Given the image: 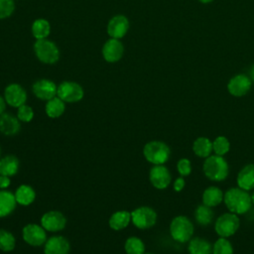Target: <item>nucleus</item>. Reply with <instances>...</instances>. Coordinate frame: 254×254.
<instances>
[{"label": "nucleus", "mask_w": 254, "mask_h": 254, "mask_svg": "<svg viewBox=\"0 0 254 254\" xmlns=\"http://www.w3.org/2000/svg\"><path fill=\"white\" fill-rule=\"evenodd\" d=\"M223 201L227 209L235 214H244L252 206L251 195L240 188L229 189L223 196Z\"/></svg>", "instance_id": "nucleus-1"}, {"label": "nucleus", "mask_w": 254, "mask_h": 254, "mask_svg": "<svg viewBox=\"0 0 254 254\" xmlns=\"http://www.w3.org/2000/svg\"><path fill=\"white\" fill-rule=\"evenodd\" d=\"M202 170L205 177L214 182L224 181L229 174L228 163L222 156L217 155H210L205 158Z\"/></svg>", "instance_id": "nucleus-2"}, {"label": "nucleus", "mask_w": 254, "mask_h": 254, "mask_svg": "<svg viewBox=\"0 0 254 254\" xmlns=\"http://www.w3.org/2000/svg\"><path fill=\"white\" fill-rule=\"evenodd\" d=\"M143 155L153 165H164L170 159L171 150L162 141H150L144 146Z\"/></svg>", "instance_id": "nucleus-3"}, {"label": "nucleus", "mask_w": 254, "mask_h": 254, "mask_svg": "<svg viewBox=\"0 0 254 254\" xmlns=\"http://www.w3.org/2000/svg\"><path fill=\"white\" fill-rule=\"evenodd\" d=\"M193 230L192 222L185 215L174 217L170 223L171 236L180 243L189 242L193 234Z\"/></svg>", "instance_id": "nucleus-4"}, {"label": "nucleus", "mask_w": 254, "mask_h": 254, "mask_svg": "<svg viewBox=\"0 0 254 254\" xmlns=\"http://www.w3.org/2000/svg\"><path fill=\"white\" fill-rule=\"evenodd\" d=\"M34 52L38 60L44 64H54L60 59V50L57 45L48 40H36L34 44Z\"/></svg>", "instance_id": "nucleus-5"}, {"label": "nucleus", "mask_w": 254, "mask_h": 254, "mask_svg": "<svg viewBox=\"0 0 254 254\" xmlns=\"http://www.w3.org/2000/svg\"><path fill=\"white\" fill-rule=\"evenodd\" d=\"M240 225V220L237 214L226 212L221 214L215 221L214 229L219 237H229L235 234Z\"/></svg>", "instance_id": "nucleus-6"}, {"label": "nucleus", "mask_w": 254, "mask_h": 254, "mask_svg": "<svg viewBox=\"0 0 254 254\" xmlns=\"http://www.w3.org/2000/svg\"><path fill=\"white\" fill-rule=\"evenodd\" d=\"M131 222L139 229H148L157 222V212L150 206H140L131 212Z\"/></svg>", "instance_id": "nucleus-7"}, {"label": "nucleus", "mask_w": 254, "mask_h": 254, "mask_svg": "<svg viewBox=\"0 0 254 254\" xmlns=\"http://www.w3.org/2000/svg\"><path fill=\"white\" fill-rule=\"evenodd\" d=\"M84 91L80 84L74 81H63L58 86L57 96L67 103L78 102L83 98Z\"/></svg>", "instance_id": "nucleus-8"}, {"label": "nucleus", "mask_w": 254, "mask_h": 254, "mask_svg": "<svg viewBox=\"0 0 254 254\" xmlns=\"http://www.w3.org/2000/svg\"><path fill=\"white\" fill-rule=\"evenodd\" d=\"M22 236L24 241L35 247L42 246L47 241V233L42 225L36 223H29L23 227Z\"/></svg>", "instance_id": "nucleus-9"}, {"label": "nucleus", "mask_w": 254, "mask_h": 254, "mask_svg": "<svg viewBox=\"0 0 254 254\" xmlns=\"http://www.w3.org/2000/svg\"><path fill=\"white\" fill-rule=\"evenodd\" d=\"M66 218L58 210H49L41 217V225L46 231L59 232L65 227Z\"/></svg>", "instance_id": "nucleus-10"}, {"label": "nucleus", "mask_w": 254, "mask_h": 254, "mask_svg": "<svg viewBox=\"0 0 254 254\" xmlns=\"http://www.w3.org/2000/svg\"><path fill=\"white\" fill-rule=\"evenodd\" d=\"M149 180L155 189L165 190L171 184L172 176L169 169L164 165H154L150 170Z\"/></svg>", "instance_id": "nucleus-11"}, {"label": "nucleus", "mask_w": 254, "mask_h": 254, "mask_svg": "<svg viewBox=\"0 0 254 254\" xmlns=\"http://www.w3.org/2000/svg\"><path fill=\"white\" fill-rule=\"evenodd\" d=\"M32 91L37 98L48 101L57 96L58 86L54 81L47 78H42L33 83Z\"/></svg>", "instance_id": "nucleus-12"}, {"label": "nucleus", "mask_w": 254, "mask_h": 254, "mask_svg": "<svg viewBox=\"0 0 254 254\" xmlns=\"http://www.w3.org/2000/svg\"><path fill=\"white\" fill-rule=\"evenodd\" d=\"M4 98L7 104L18 108L26 103L27 92L20 84L10 83L4 90Z\"/></svg>", "instance_id": "nucleus-13"}, {"label": "nucleus", "mask_w": 254, "mask_h": 254, "mask_svg": "<svg viewBox=\"0 0 254 254\" xmlns=\"http://www.w3.org/2000/svg\"><path fill=\"white\" fill-rule=\"evenodd\" d=\"M124 53L123 44L118 39L110 38L102 47V56L107 63H116L122 57Z\"/></svg>", "instance_id": "nucleus-14"}, {"label": "nucleus", "mask_w": 254, "mask_h": 254, "mask_svg": "<svg viewBox=\"0 0 254 254\" xmlns=\"http://www.w3.org/2000/svg\"><path fill=\"white\" fill-rule=\"evenodd\" d=\"M129 30V21L124 15L113 16L107 24V34L113 39L123 38Z\"/></svg>", "instance_id": "nucleus-15"}, {"label": "nucleus", "mask_w": 254, "mask_h": 254, "mask_svg": "<svg viewBox=\"0 0 254 254\" xmlns=\"http://www.w3.org/2000/svg\"><path fill=\"white\" fill-rule=\"evenodd\" d=\"M69 250L68 240L61 235L52 236L44 244V254H68Z\"/></svg>", "instance_id": "nucleus-16"}, {"label": "nucleus", "mask_w": 254, "mask_h": 254, "mask_svg": "<svg viewBox=\"0 0 254 254\" xmlns=\"http://www.w3.org/2000/svg\"><path fill=\"white\" fill-rule=\"evenodd\" d=\"M251 87V80L244 74H238L232 77L228 84L227 89L229 93L233 96H243L245 95Z\"/></svg>", "instance_id": "nucleus-17"}, {"label": "nucleus", "mask_w": 254, "mask_h": 254, "mask_svg": "<svg viewBox=\"0 0 254 254\" xmlns=\"http://www.w3.org/2000/svg\"><path fill=\"white\" fill-rule=\"evenodd\" d=\"M21 129L20 120L10 113L0 115V132L6 136L16 135Z\"/></svg>", "instance_id": "nucleus-18"}, {"label": "nucleus", "mask_w": 254, "mask_h": 254, "mask_svg": "<svg viewBox=\"0 0 254 254\" xmlns=\"http://www.w3.org/2000/svg\"><path fill=\"white\" fill-rule=\"evenodd\" d=\"M237 186L244 190H250L254 189V164H248L244 166L237 176Z\"/></svg>", "instance_id": "nucleus-19"}, {"label": "nucleus", "mask_w": 254, "mask_h": 254, "mask_svg": "<svg viewBox=\"0 0 254 254\" xmlns=\"http://www.w3.org/2000/svg\"><path fill=\"white\" fill-rule=\"evenodd\" d=\"M16 205L17 201L14 193L7 190H0V218L11 214Z\"/></svg>", "instance_id": "nucleus-20"}, {"label": "nucleus", "mask_w": 254, "mask_h": 254, "mask_svg": "<svg viewBox=\"0 0 254 254\" xmlns=\"http://www.w3.org/2000/svg\"><path fill=\"white\" fill-rule=\"evenodd\" d=\"M15 198L18 204L23 206H28L34 202L36 199V191L29 185H21L17 188L15 193Z\"/></svg>", "instance_id": "nucleus-21"}, {"label": "nucleus", "mask_w": 254, "mask_h": 254, "mask_svg": "<svg viewBox=\"0 0 254 254\" xmlns=\"http://www.w3.org/2000/svg\"><path fill=\"white\" fill-rule=\"evenodd\" d=\"M20 161L14 155H6L0 159V175L13 177L18 173Z\"/></svg>", "instance_id": "nucleus-22"}, {"label": "nucleus", "mask_w": 254, "mask_h": 254, "mask_svg": "<svg viewBox=\"0 0 254 254\" xmlns=\"http://www.w3.org/2000/svg\"><path fill=\"white\" fill-rule=\"evenodd\" d=\"M130 222H131V212L127 210H118L114 212L108 220V224L110 228L115 231H119L126 228Z\"/></svg>", "instance_id": "nucleus-23"}, {"label": "nucleus", "mask_w": 254, "mask_h": 254, "mask_svg": "<svg viewBox=\"0 0 254 254\" xmlns=\"http://www.w3.org/2000/svg\"><path fill=\"white\" fill-rule=\"evenodd\" d=\"M223 196H224V193L222 192V190L219 188L210 186L203 190L202 202H203V204H205L209 207H213L222 202Z\"/></svg>", "instance_id": "nucleus-24"}, {"label": "nucleus", "mask_w": 254, "mask_h": 254, "mask_svg": "<svg viewBox=\"0 0 254 254\" xmlns=\"http://www.w3.org/2000/svg\"><path fill=\"white\" fill-rule=\"evenodd\" d=\"M188 250L190 254H211L212 245L201 237H194L189 241Z\"/></svg>", "instance_id": "nucleus-25"}, {"label": "nucleus", "mask_w": 254, "mask_h": 254, "mask_svg": "<svg viewBox=\"0 0 254 254\" xmlns=\"http://www.w3.org/2000/svg\"><path fill=\"white\" fill-rule=\"evenodd\" d=\"M65 110V102L63 101L60 97L56 96L47 101L45 106L46 114L50 118H59L61 117Z\"/></svg>", "instance_id": "nucleus-26"}, {"label": "nucleus", "mask_w": 254, "mask_h": 254, "mask_svg": "<svg viewBox=\"0 0 254 254\" xmlns=\"http://www.w3.org/2000/svg\"><path fill=\"white\" fill-rule=\"evenodd\" d=\"M192 151L199 158H207L212 152V142L206 137H198L192 144Z\"/></svg>", "instance_id": "nucleus-27"}, {"label": "nucleus", "mask_w": 254, "mask_h": 254, "mask_svg": "<svg viewBox=\"0 0 254 254\" xmlns=\"http://www.w3.org/2000/svg\"><path fill=\"white\" fill-rule=\"evenodd\" d=\"M194 218L195 221L201 226L209 225L213 219V211L211 207L205 204H200L194 210Z\"/></svg>", "instance_id": "nucleus-28"}, {"label": "nucleus", "mask_w": 254, "mask_h": 254, "mask_svg": "<svg viewBox=\"0 0 254 254\" xmlns=\"http://www.w3.org/2000/svg\"><path fill=\"white\" fill-rule=\"evenodd\" d=\"M51 32V25L46 19H37L32 24V34L36 40L47 39Z\"/></svg>", "instance_id": "nucleus-29"}, {"label": "nucleus", "mask_w": 254, "mask_h": 254, "mask_svg": "<svg viewBox=\"0 0 254 254\" xmlns=\"http://www.w3.org/2000/svg\"><path fill=\"white\" fill-rule=\"evenodd\" d=\"M124 250L126 254H144L145 244L139 237L131 236L126 239L124 244Z\"/></svg>", "instance_id": "nucleus-30"}, {"label": "nucleus", "mask_w": 254, "mask_h": 254, "mask_svg": "<svg viewBox=\"0 0 254 254\" xmlns=\"http://www.w3.org/2000/svg\"><path fill=\"white\" fill-rule=\"evenodd\" d=\"M16 246L15 236L8 230L0 229V250L3 252H11Z\"/></svg>", "instance_id": "nucleus-31"}, {"label": "nucleus", "mask_w": 254, "mask_h": 254, "mask_svg": "<svg viewBox=\"0 0 254 254\" xmlns=\"http://www.w3.org/2000/svg\"><path fill=\"white\" fill-rule=\"evenodd\" d=\"M230 149V143L224 136H217L212 142V151L217 156H222L228 153Z\"/></svg>", "instance_id": "nucleus-32"}, {"label": "nucleus", "mask_w": 254, "mask_h": 254, "mask_svg": "<svg viewBox=\"0 0 254 254\" xmlns=\"http://www.w3.org/2000/svg\"><path fill=\"white\" fill-rule=\"evenodd\" d=\"M212 254H233L232 244L224 237H219L212 246Z\"/></svg>", "instance_id": "nucleus-33"}, {"label": "nucleus", "mask_w": 254, "mask_h": 254, "mask_svg": "<svg viewBox=\"0 0 254 254\" xmlns=\"http://www.w3.org/2000/svg\"><path fill=\"white\" fill-rule=\"evenodd\" d=\"M17 118L21 122H31L34 118V110L31 106L27 104H23L17 108Z\"/></svg>", "instance_id": "nucleus-34"}, {"label": "nucleus", "mask_w": 254, "mask_h": 254, "mask_svg": "<svg viewBox=\"0 0 254 254\" xmlns=\"http://www.w3.org/2000/svg\"><path fill=\"white\" fill-rule=\"evenodd\" d=\"M15 10L14 0H0V20L10 17Z\"/></svg>", "instance_id": "nucleus-35"}, {"label": "nucleus", "mask_w": 254, "mask_h": 254, "mask_svg": "<svg viewBox=\"0 0 254 254\" xmlns=\"http://www.w3.org/2000/svg\"><path fill=\"white\" fill-rule=\"evenodd\" d=\"M177 170L182 177L189 176L191 172V166H190V160L187 158H183V159L179 160V162L177 164Z\"/></svg>", "instance_id": "nucleus-36"}, {"label": "nucleus", "mask_w": 254, "mask_h": 254, "mask_svg": "<svg viewBox=\"0 0 254 254\" xmlns=\"http://www.w3.org/2000/svg\"><path fill=\"white\" fill-rule=\"evenodd\" d=\"M11 185L10 177L0 175V190H7Z\"/></svg>", "instance_id": "nucleus-37"}, {"label": "nucleus", "mask_w": 254, "mask_h": 254, "mask_svg": "<svg viewBox=\"0 0 254 254\" xmlns=\"http://www.w3.org/2000/svg\"><path fill=\"white\" fill-rule=\"evenodd\" d=\"M185 185H186L185 180L183 179V177H180V178H178V179L175 181V183H174V190L179 192V191L183 190V189L185 188Z\"/></svg>", "instance_id": "nucleus-38"}, {"label": "nucleus", "mask_w": 254, "mask_h": 254, "mask_svg": "<svg viewBox=\"0 0 254 254\" xmlns=\"http://www.w3.org/2000/svg\"><path fill=\"white\" fill-rule=\"evenodd\" d=\"M5 109H6V100L3 96L0 95V115L4 113Z\"/></svg>", "instance_id": "nucleus-39"}, {"label": "nucleus", "mask_w": 254, "mask_h": 254, "mask_svg": "<svg viewBox=\"0 0 254 254\" xmlns=\"http://www.w3.org/2000/svg\"><path fill=\"white\" fill-rule=\"evenodd\" d=\"M250 76H251V79L254 81V65L251 67V70H250Z\"/></svg>", "instance_id": "nucleus-40"}, {"label": "nucleus", "mask_w": 254, "mask_h": 254, "mask_svg": "<svg viewBox=\"0 0 254 254\" xmlns=\"http://www.w3.org/2000/svg\"><path fill=\"white\" fill-rule=\"evenodd\" d=\"M200 2H202V3H209V2H211L212 0H199Z\"/></svg>", "instance_id": "nucleus-41"}, {"label": "nucleus", "mask_w": 254, "mask_h": 254, "mask_svg": "<svg viewBox=\"0 0 254 254\" xmlns=\"http://www.w3.org/2000/svg\"><path fill=\"white\" fill-rule=\"evenodd\" d=\"M251 199H252V204H254V192L251 194Z\"/></svg>", "instance_id": "nucleus-42"}, {"label": "nucleus", "mask_w": 254, "mask_h": 254, "mask_svg": "<svg viewBox=\"0 0 254 254\" xmlns=\"http://www.w3.org/2000/svg\"><path fill=\"white\" fill-rule=\"evenodd\" d=\"M0 159H1V149H0Z\"/></svg>", "instance_id": "nucleus-43"}, {"label": "nucleus", "mask_w": 254, "mask_h": 254, "mask_svg": "<svg viewBox=\"0 0 254 254\" xmlns=\"http://www.w3.org/2000/svg\"><path fill=\"white\" fill-rule=\"evenodd\" d=\"M144 254H154V253H144Z\"/></svg>", "instance_id": "nucleus-44"}]
</instances>
